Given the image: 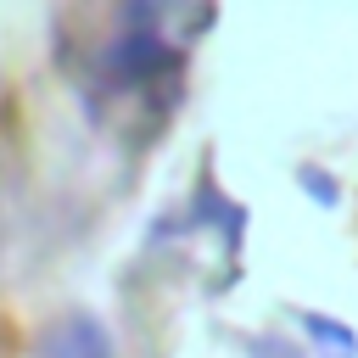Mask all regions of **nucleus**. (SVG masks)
I'll return each instance as SVG.
<instances>
[{"instance_id": "nucleus-1", "label": "nucleus", "mask_w": 358, "mask_h": 358, "mask_svg": "<svg viewBox=\"0 0 358 358\" xmlns=\"http://www.w3.org/2000/svg\"><path fill=\"white\" fill-rule=\"evenodd\" d=\"M45 358H106V330L95 319H67L56 336H50V352Z\"/></svg>"}, {"instance_id": "nucleus-2", "label": "nucleus", "mask_w": 358, "mask_h": 358, "mask_svg": "<svg viewBox=\"0 0 358 358\" xmlns=\"http://www.w3.org/2000/svg\"><path fill=\"white\" fill-rule=\"evenodd\" d=\"M157 56H162L157 34H129V39H123V45L112 50V62H117V67H151Z\"/></svg>"}, {"instance_id": "nucleus-3", "label": "nucleus", "mask_w": 358, "mask_h": 358, "mask_svg": "<svg viewBox=\"0 0 358 358\" xmlns=\"http://www.w3.org/2000/svg\"><path fill=\"white\" fill-rule=\"evenodd\" d=\"M308 330H313V336L330 347L324 358H352V352H358V347H352V336H347L341 324H330V319H308Z\"/></svg>"}]
</instances>
